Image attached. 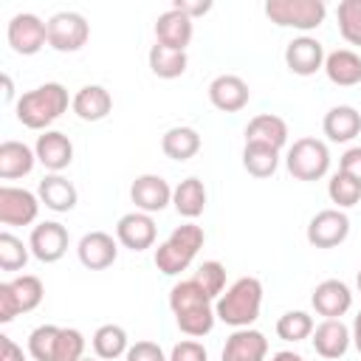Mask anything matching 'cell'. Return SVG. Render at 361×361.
<instances>
[{"label": "cell", "instance_id": "obj_1", "mask_svg": "<svg viewBox=\"0 0 361 361\" xmlns=\"http://www.w3.org/2000/svg\"><path fill=\"white\" fill-rule=\"evenodd\" d=\"M71 102H73V99H68L65 85H59V82H45V85H39V87H34V90H28V93H23V96L17 99L14 113H17V121H20L23 127H28V130H42V133H45V130L68 110Z\"/></svg>", "mask_w": 361, "mask_h": 361}, {"label": "cell", "instance_id": "obj_2", "mask_svg": "<svg viewBox=\"0 0 361 361\" xmlns=\"http://www.w3.org/2000/svg\"><path fill=\"white\" fill-rule=\"evenodd\" d=\"M259 307H262V282L257 276H240L234 279L220 299L214 302V313L223 324L240 330V327H251L259 319Z\"/></svg>", "mask_w": 361, "mask_h": 361}, {"label": "cell", "instance_id": "obj_3", "mask_svg": "<svg viewBox=\"0 0 361 361\" xmlns=\"http://www.w3.org/2000/svg\"><path fill=\"white\" fill-rule=\"evenodd\" d=\"M206 243V231L197 223H183L178 226L164 243H158L155 248V268L164 276H178L180 271H186L192 265V259L197 257V251Z\"/></svg>", "mask_w": 361, "mask_h": 361}, {"label": "cell", "instance_id": "obj_4", "mask_svg": "<svg viewBox=\"0 0 361 361\" xmlns=\"http://www.w3.org/2000/svg\"><path fill=\"white\" fill-rule=\"evenodd\" d=\"M265 17L279 28H296V31H313L324 23L327 6L322 0H268Z\"/></svg>", "mask_w": 361, "mask_h": 361}, {"label": "cell", "instance_id": "obj_5", "mask_svg": "<svg viewBox=\"0 0 361 361\" xmlns=\"http://www.w3.org/2000/svg\"><path fill=\"white\" fill-rule=\"evenodd\" d=\"M42 296H45V285L34 274H23L8 282H0V322L8 324L14 322V316L31 313L34 307H39Z\"/></svg>", "mask_w": 361, "mask_h": 361}, {"label": "cell", "instance_id": "obj_6", "mask_svg": "<svg viewBox=\"0 0 361 361\" xmlns=\"http://www.w3.org/2000/svg\"><path fill=\"white\" fill-rule=\"evenodd\" d=\"M285 166L296 180H319L330 169V149L313 135L296 138L285 155Z\"/></svg>", "mask_w": 361, "mask_h": 361}, {"label": "cell", "instance_id": "obj_7", "mask_svg": "<svg viewBox=\"0 0 361 361\" xmlns=\"http://www.w3.org/2000/svg\"><path fill=\"white\" fill-rule=\"evenodd\" d=\"M45 25H48V45L59 54L79 51L90 37V25L79 11H56Z\"/></svg>", "mask_w": 361, "mask_h": 361}, {"label": "cell", "instance_id": "obj_8", "mask_svg": "<svg viewBox=\"0 0 361 361\" xmlns=\"http://www.w3.org/2000/svg\"><path fill=\"white\" fill-rule=\"evenodd\" d=\"M6 39L11 45L14 54L20 56H34L39 54L45 45H48V25L31 14V11H23V14H14L8 20V28H6Z\"/></svg>", "mask_w": 361, "mask_h": 361}, {"label": "cell", "instance_id": "obj_9", "mask_svg": "<svg viewBox=\"0 0 361 361\" xmlns=\"http://www.w3.org/2000/svg\"><path fill=\"white\" fill-rule=\"evenodd\" d=\"M350 237V217L341 209H322L307 223V243L313 248H336Z\"/></svg>", "mask_w": 361, "mask_h": 361}, {"label": "cell", "instance_id": "obj_10", "mask_svg": "<svg viewBox=\"0 0 361 361\" xmlns=\"http://www.w3.org/2000/svg\"><path fill=\"white\" fill-rule=\"evenodd\" d=\"M68 243H71V234H68V228H65L62 223H56V220H45V223L34 226V228H31V237H28L31 254H34L39 262H45V265L59 262V259L65 257V251H68Z\"/></svg>", "mask_w": 361, "mask_h": 361}, {"label": "cell", "instance_id": "obj_11", "mask_svg": "<svg viewBox=\"0 0 361 361\" xmlns=\"http://www.w3.org/2000/svg\"><path fill=\"white\" fill-rule=\"evenodd\" d=\"M39 214V197L20 186H0V223L31 226Z\"/></svg>", "mask_w": 361, "mask_h": 361}, {"label": "cell", "instance_id": "obj_12", "mask_svg": "<svg viewBox=\"0 0 361 361\" xmlns=\"http://www.w3.org/2000/svg\"><path fill=\"white\" fill-rule=\"evenodd\" d=\"M155 237H158V228H155V220L152 214L147 212H127L118 217L116 223V240L118 245L130 248V251H147L155 245Z\"/></svg>", "mask_w": 361, "mask_h": 361}, {"label": "cell", "instance_id": "obj_13", "mask_svg": "<svg viewBox=\"0 0 361 361\" xmlns=\"http://www.w3.org/2000/svg\"><path fill=\"white\" fill-rule=\"evenodd\" d=\"M324 45L316 37L302 34L285 45V65L296 76H313L316 71H324Z\"/></svg>", "mask_w": 361, "mask_h": 361}, {"label": "cell", "instance_id": "obj_14", "mask_svg": "<svg viewBox=\"0 0 361 361\" xmlns=\"http://www.w3.org/2000/svg\"><path fill=\"white\" fill-rule=\"evenodd\" d=\"M130 200L135 203L138 212H147V214H155V212H164L169 203H172V186L161 178V175H138L130 186Z\"/></svg>", "mask_w": 361, "mask_h": 361}, {"label": "cell", "instance_id": "obj_15", "mask_svg": "<svg viewBox=\"0 0 361 361\" xmlns=\"http://www.w3.org/2000/svg\"><path fill=\"white\" fill-rule=\"evenodd\" d=\"M76 254H79V262L87 271H104L118 257V240L113 234H107V231H87L79 240Z\"/></svg>", "mask_w": 361, "mask_h": 361}, {"label": "cell", "instance_id": "obj_16", "mask_svg": "<svg viewBox=\"0 0 361 361\" xmlns=\"http://www.w3.org/2000/svg\"><path fill=\"white\" fill-rule=\"evenodd\" d=\"M251 90L243 76L237 73H220L209 82V102L223 113H237L248 104Z\"/></svg>", "mask_w": 361, "mask_h": 361}, {"label": "cell", "instance_id": "obj_17", "mask_svg": "<svg viewBox=\"0 0 361 361\" xmlns=\"http://www.w3.org/2000/svg\"><path fill=\"white\" fill-rule=\"evenodd\" d=\"M310 305L324 319H341L353 307V290L341 279H324V282H319L313 288Z\"/></svg>", "mask_w": 361, "mask_h": 361}, {"label": "cell", "instance_id": "obj_18", "mask_svg": "<svg viewBox=\"0 0 361 361\" xmlns=\"http://www.w3.org/2000/svg\"><path fill=\"white\" fill-rule=\"evenodd\" d=\"M310 341H313V350H316L322 358L336 361V358H341V355L350 350L353 333H350V327H347L341 319H324V322H319V324L313 327Z\"/></svg>", "mask_w": 361, "mask_h": 361}, {"label": "cell", "instance_id": "obj_19", "mask_svg": "<svg viewBox=\"0 0 361 361\" xmlns=\"http://www.w3.org/2000/svg\"><path fill=\"white\" fill-rule=\"evenodd\" d=\"M34 152H37V161L51 172V175H59L62 169L71 166L73 161V144L65 133L59 130H45L37 144H34Z\"/></svg>", "mask_w": 361, "mask_h": 361}, {"label": "cell", "instance_id": "obj_20", "mask_svg": "<svg viewBox=\"0 0 361 361\" xmlns=\"http://www.w3.org/2000/svg\"><path fill=\"white\" fill-rule=\"evenodd\" d=\"M268 338L254 327H240L226 338L220 361H265Z\"/></svg>", "mask_w": 361, "mask_h": 361}, {"label": "cell", "instance_id": "obj_21", "mask_svg": "<svg viewBox=\"0 0 361 361\" xmlns=\"http://www.w3.org/2000/svg\"><path fill=\"white\" fill-rule=\"evenodd\" d=\"M192 23L195 20L186 17L178 8H169V11L158 14V20H155V42H161L166 48H175V51H186V45L192 42V34H195Z\"/></svg>", "mask_w": 361, "mask_h": 361}, {"label": "cell", "instance_id": "obj_22", "mask_svg": "<svg viewBox=\"0 0 361 361\" xmlns=\"http://www.w3.org/2000/svg\"><path fill=\"white\" fill-rule=\"evenodd\" d=\"M73 113L82 118V121H102L110 116L113 110V96L107 87L102 85H85L73 93V102H71Z\"/></svg>", "mask_w": 361, "mask_h": 361}, {"label": "cell", "instance_id": "obj_23", "mask_svg": "<svg viewBox=\"0 0 361 361\" xmlns=\"http://www.w3.org/2000/svg\"><path fill=\"white\" fill-rule=\"evenodd\" d=\"M37 197H39V203H45V209H51L56 214H65V212H71L76 206L79 192H76V186L68 178L45 175L39 180V186H37Z\"/></svg>", "mask_w": 361, "mask_h": 361}, {"label": "cell", "instance_id": "obj_24", "mask_svg": "<svg viewBox=\"0 0 361 361\" xmlns=\"http://www.w3.org/2000/svg\"><path fill=\"white\" fill-rule=\"evenodd\" d=\"M322 130L333 144H347L361 133V113L350 104H336L324 113Z\"/></svg>", "mask_w": 361, "mask_h": 361}, {"label": "cell", "instance_id": "obj_25", "mask_svg": "<svg viewBox=\"0 0 361 361\" xmlns=\"http://www.w3.org/2000/svg\"><path fill=\"white\" fill-rule=\"evenodd\" d=\"M245 144H268L282 149L288 144V124L274 113H259L245 124Z\"/></svg>", "mask_w": 361, "mask_h": 361}, {"label": "cell", "instance_id": "obj_26", "mask_svg": "<svg viewBox=\"0 0 361 361\" xmlns=\"http://www.w3.org/2000/svg\"><path fill=\"white\" fill-rule=\"evenodd\" d=\"M37 164V152L23 141H3L0 144V178L17 180L25 178Z\"/></svg>", "mask_w": 361, "mask_h": 361}, {"label": "cell", "instance_id": "obj_27", "mask_svg": "<svg viewBox=\"0 0 361 361\" xmlns=\"http://www.w3.org/2000/svg\"><path fill=\"white\" fill-rule=\"evenodd\" d=\"M324 73L333 85L338 87H353L361 82V56L350 48H338V51H330L327 59H324Z\"/></svg>", "mask_w": 361, "mask_h": 361}, {"label": "cell", "instance_id": "obj_28", "mask_svg": "<svg viewBox=\"0 0 361 361\" xmlns=\"http://www.w3.org/2000/svg\"><path fill=\"white\" fill-rule=\"evenodd\" d=\"M161 149L172 161H189L200 152V133L195 127H186V124L169 127L161 135Z\"/></svg>", "mask_w": 361, "mask_h": 361}, {"label": "cell", "instance_id": "obj_29", "mask_svg": "<svg viewBox=\"0 0 361 361\" xmlns=\"http://www.w3.org/2000/svg\"><path fill=\"white\" fill-rule=\"evenodd\" d=\"M206 197H209V195H206V186H203L200 178H183V180L172 189V206H175V212H178L180 217H186V220H195V217L203 214Z\"/></svg>", "mask_w": 361, "mask_h": 361}, {"label": "cell", "instance_id": "obj_30", "mask_svg": "<svg viewBox=\"0 0 361 361\" xmlns=\"http://www.w3.org/2000/svg\"><path fill=\"white\" fill-rule=\"evenodd\" d=\"M147 62H149V71L158 79H178V76L186 73L189 56H186V51H175V48H166V45L155 42L147 54Z\"/></svg>", "mask_w": 361, "mask_h": 361}, {"label": "cell", "instance_id": "obj_31", "mask_svg": "<svg viewBox=\"0 0 361 361\" xmlns=\"http://www.w3.org/2000/svg\"><path fill=\"white\" fill-rule=\"evenodd\" d=\"M203 307H214V305H212V299L206 296V290L195 279H180L178 285H172V290H169V310L175 316L195 313V310H203Z\"/></svg>", "mask_w": 361, "mask_h": 361}, {"label": "cell", "instance_id": "obj_32", "mask_svg": "<svg viewBox=\"0 0 361 361\" xmlns=\"http://www.w3.org/2000/svg\"><path fill=\"white\" fill-rule=\"evenodd\" d=\"M90 344H93V353H96L102 361L121 358V355H127V350H130V338H127V330H124L121 324H102V327H96Z\"/></svg>", "mask_w": 361, "mask_h": 361}, {"label": "cell", "instance_id": "obj_33", "mask_svg": "<svg viewBox=\"0 0 361 361\" xmlns=\"http://www.w3.org/2000/svg\"><path fill=\"white\" fill-rule=\"evenodd\" d=\"M279 166V149L268 144H245L243 147V169L254 178H271Z\"/></svg>", "mask_w": 361, "mask_h": 361}, {"label": "cell", "instance_id": "obj_34", "mask_svg": "<svg viewBox=\"0 0 361 361\" xmlns=\"http://www.w3.org/2000/svg\"><path fill=\"white\" fill-rule=\"evenodd\" d=\"M313 316L310 313H305V310H288V313H282L279 319H276V336L282 338V341H305V338H310L313 336Z\"/></svg>", "mask_w": 361, "mask_h": 361}, {"label": "cell", "instance_id": "obj_35", "mask_svg": "<svg viewBox=\"0 0 361 361\" xmlns=\"http://www.w3.org/2000/svg\"><path fill=\"white\" fill-rule=\"evenodd\" d=\"M56 324H39L28 333V355L34 361H56V344H59Z\"/></svg>", "mask_w": 361, "mask_h": 361}, {"label": "cell", "instance_id": "obj_36", "mask_svg": "<svg viewBox=\"0 0 361 361\" xmlns=\"http://www.w3.org/2000/svg\"><path fill=\"white\" fill-rule=\"evenodd\" d=\"M338 31L350 45L361 48V0H341L336 8Z\"/></svg>", "mask_w": 361, "mask_h": 361}, {"label": "cell", "instance_id": "obj_37", "mask_svg": "<svg viewBox=\"0 0 361 361\" xmlns=\"http://www.w3.org/2000/svg\"><path fill=\"white\" fill-rule=\"evenodd\" d=\"M28 254H31V248H28L20 237H14L11 231H3V234H0V268H3V271L11 274V271L25 268Z\"/></svg>", "mask_w": 361, "mask_h": 361}, {"label": "cell", "instance_id": "obj_38", "mask_svg": "<svg viewBox=\"0 0 361 361\" xmlns=\"http://www.w3.org/2000/svg\"><path fill=\"white\" fill-rule=\"evenodd\" d=\"M203 290H206V296L212 299V302H217L220 299V293L226 290V265L223 262H217V259H206L197 271H195V276H192Z\"/></svg>", "mask_w": 361, "mask_h": 361}, {"label": "cell", "instance_id": "obj_39", "mask_svg": "<svg viewBox=\"0 0 361 361\" xmlns=\"http://www.w3.org/2000/svg\"><path fill=\"white\" fill-rule=\"evenodd\" d=\"M327 195H330V200L336 203V209H350V206H355L358 200H361V183H355L350 175H344V172H336L333 178H330V183H327Z\"/></svg>", "mask_w": 361, "mask_h": 361}, {"label": "cell", "instance_id": "obj_40", "mask_svg": "<svg viewBox=\"0 0 361 361\" xmlns=\"http://www.w3.org/2000/svg\"><path fill=\"white\" fill-rule=\"evenodd\" d=\"M82 358H85V336L76 327H62L56 344V361H82Z\"/></svg>", "mask_w": 361, "mask_h": 361}, {"label": "cell", "instance_id": "obj_41", "mask_svg": "<svg viewBox=\"0 0 361 361\" xmlns=\"http://www.w3.org/2000/svg\"><path fill=\"white\" fill-rule=\"evenodd\" d=\"M169 361H209V353H206V347H203L200 341L183 338V341H178V344L172 347Z\"/></svg>", "mask_w": 361, "mask_h": 361}, {"label": "cell", "instance_id": "obj_42", "mask_svg": "<svg viewBox=\"0 0 361 361\" xmlns=\"http://www.w3.org/2000/svg\"><path fill=\"white\" fill-rule=\"evenodd\" d=\"M124 361H169V358L164 355V350L155 341H135V344H130Z\"/></svg>", "mask_w": 361, "mask_h": 361}, {"label": "cell", "instance_id": "obj_43", "mask_svg": "<svg viewBox=\"0 0 361 361\" xmlns=\"http://www.w3.org/2000/svg\"><path fill=\"white\" fill-rule=\"evenodd\" d=\"M338 172L350 175L355 183H361V147H350L341 158H338Z\"/></svg>", "mask_w": 361, "mask_h": 361}, {"label": "cell", "instance_id": "obj_44", "mask_svg": "<svg viewBox=\"0 0 361 361\" xmlns=\"http://www.w3.org/2000/svg\"><path fill=\"white\" fill-rule=\"evenodd\" d=\"M172 8H178V11H183L186 17H203V14H209L212 11V0H175L172 3Z\"/></svg>", "mask_w": 361, "mask_h": 361}, {"label": "cell", "instance_id": "obj_45", "mask_svg": "<svg viewBox=\"0 0 361 361\" xmlns=\"http://www.w3.org/2000/svg\"><path fill=\"white\" fill-rule=\"evenodd\" d=\"M0 361H28L23 347H17L8 336H0Z\"/></svg>", "mask_w": 361, "mask_h": 361}, {"label": "cell", "instance_id": "obj_46", "mask_svg": "<svg viewBox=\"0 0 361 361\" xmlns=\"http://www.w3.org/2000/svg\"><path fill=\"white\" fill-rule=\"evenodd\" d=\"M350 333H353V344H355V350L361 353V310L355 313V319H353V327H350Z\"/></svg>", "mask_w": 361, "mask_h": 361}, {"label": "cell", "instance_id": "obj_47", "mask_svg": "<svg viewBox=\"0 0 361 361\" xmlns=\"http://www.w3.org/2000/svg\"><path fill=\"white\" fill-rule=\"evenodd\" d=\"M271 361H305V358L299 353H293V350H279V353L271 355Z\"/></svg>", "mask_w": 361, "mask_h": 361}, {"label": "cell", "instance_id": "obj_48", "mask_svg": "<svg viewBox=\"0 0 361 361\" xmlns=\"http://www.w3.org/2000/svg\"><path fill=\"white\" fill-rule=\"evenodd\" d=\"M3 90H6V102H11L14 99V85H11V76L8 73L3 76Z\"/></svg>", "mask_w": 361, "mask_h": 361}, {"label": "cell", "instance_id": "obj_49", "mask_svg": "<svg viewBox=\"0 0 361 361\" xmlns=\"http://www.w3.org/2000/svg\"><path fill=\"white\" fill-rule=\"evenodd\" d=\"M355 285H358V293H361V271H358V276H355Z\"/></svg>", "mask_w": 361, "mask_h": 361}, {"label": "cell", "instance_id": "obj_50", "mask_svg": "<svg viewBox=\"0 0 361 361\" xmlns=\"http://www.w3.org/2000/svg\"><path fill=\"white\" fill-rule=\"evenodd\" d=\"M82 361H93V358H82Z\"/></svg>", "mask_w": 361, "mask_h": 361}]
</instances>
